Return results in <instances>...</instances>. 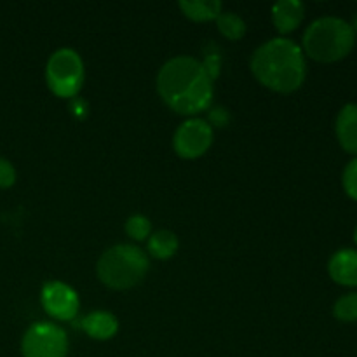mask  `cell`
Wrapping results in <instances>:
<instances>
[{"mask_svg": "<svg viewBox=\"0 0 357 357\" xmlns=\"http://www.w3.org/2000/svg\"><path fill=\"white\" fill-rule=\"evenodd\" d=\"M213 82L202 61L190 56H176L159 70L157 91L171 110L180 115H195L211 105Z\"/></svg>", "mask_w": 357, "mask_h": 357, "instance_id": "6da1fadb", "label": "cell"}, {"mask_svg": "<svg viewBox=\"0 0 357 357\" xmlns=\"http://www.w3.org/2000/svg\"><path fill=\"white\" fill-rule=\"evenodd\" d=\"M251 72L267 89L281 94L293 93L305 80L302 47L289 38H272L255 51Z\"/></svg>", "mask_w": 357, "mask_h": 357, "instance_id": "7a4b0ae2", "label": "cell"}, {"mask_svg": "<svg viewBox=\"0 0 357 357\" xmlns=\"http://www.w3.org/2000/svg\"><path fill=\"white\" fill-rule=\"evenodd\" d=\"M356 33L352 24L335 16L319 17L303 33V51L321 63L344 59L352 51Z\"/></svg>", "mask_w": 357, "mask_h": 357, "instance_id": "3957f363", "label": "cell"}, {"mask_svg": "<svg viewBox=\"0 0 357 357\" xmlns=\"http://www.w3.org/2000/svg\"><path fill=\"white\" fill-rule=\"evenodd\" d=\"M149 257L132 244H117L105 251L98 260V278L112 289H129L145 279Z\"/></svg>", "mask_w": 357, "mask_h": 357, "instance_id": "277c9868", "label": "cell"}, {"mask_svg": "<svg viewBox=\"0 0 357 357\" xmlns=\"http://www.w3.org/2000/svg\"><path fill=\"white\" fill-rule=\"evenodd\" d=\"M45 82L59 98H77L84 84L82 58L73 49H59L45 65Z\"/></svg>", "mask_w": 357, "mask_h": 357, "instance_id": "5b68a950", "label": "cell"}, {"mask_svg": "<svg viewBox=\"0 0 357 357\" xmlns=\"http://www.w3.org/2000/svg\"><path fill=\"white\" fill-rule=\"evenodd\" d=\"M23 357H66L68 338L52 323L31 324L21 340Z\"/></svg>", "mask_w": 357, "mask_h": 357, "instance_id": "8992f818", "label": "cell"}, {"mask_svg": "<svg viewBox=\"0 0 357 357\" xmlns=\"http://www.w3.org/2000/svg\"><path fill=\"white\" fill-rule=\"evenodd\" d=\"M213 143V128L204 119H188L176 129L173 149L181 159H199Z\"/></svg>", "mask_w": 357, "mask_h": 357, "instance_id": "52a82bcc", "label": "cell"}, {"mask_svg": "<svg viewBox=\"0 0 357 357\" xmlns=\"http://www.w3.org/2000/svg\"><path fill=\"white\" fill-rule=\"evenodd\" d=\"M42 307L45 312L58 321H72L79 314V296L61 281H49L42 288Z\"/></svg>", "mask_w": 357, "mask_h": 357, "instance_id": "ba28073f", "label": "cell"}, {"mask_svg": "<svg viewBox=\"0 0 357 357\" xmlns=\"http://www.w3.org/2000/svg\"><path fill=\"white\" fill-rule=\"evenodd\" d=\"M305 16V7L298 0H281L272 7V23L281 35L291 33Z\"/></svg>", "mask_w": 357, "mask_h": 357, "instance_id": "9c48e42d", "label": "cell"}, {"mask_svg": "<svg viewBox=\"0 0 357 357\" xmlns=\"http://www.w3.org/2000/svg\"><path fill=\"white\" fill-rule=\"evenodd\" d=\"M331 279L342 286H357V251L340 250L328 264Z\"/></svg>", "mask_w": 357, "mask_h": 357, "instance_id": "30bf717a", "label": "cell"}, {"mask_svg": "<svg viewBox=\"0 0 357 357\" xmlns=\"http://www.w3.org/2000/svg\"><path fill=\"white\" fill-rule=\"evenodd\" d=\"M80 328L86 331L87 337L94 338V340H110L117 333L119 321L114 314L96 310L80 319Z\"/></svg>", "mask_w": 357, "mask_h": 357, "instance_id": "8fae6325", "label": "cell"}, {"mask_svg": "<svg viewBox=\"0 0 357 357\" xmlns=\"http://www.w3.org/2000/svg\"><path fill=\"white\" fill-rule=\"evenodd\" d=\"M337 136L342 149L357 153V105H345L337 117Z\"/></svg>", "mask_w": 357, "mask_h": 357, "instance_id": "7c38bea8", "label": "cell"}, {"mask_svg": "<svg viewBox=\"0 0 357 357\" xmlns=\"http://www.w3.org/2000/svg\"><path fill=\"white\" fill-rule=\"evenodd\" d=\"M178 6H180L181 13L195 23L216 21V17L223 13V6L218 0H185Z\"/></svg>", "mask_w": 357, "mask_h": 357, "instance_id": "4fadbf2b", "label": "cell"}, {"mask_svg": "<svg viewBox=\"0 0 357 357\" xmlns=\"http://www.w3.org/2000/svg\"><path fill=\"white\" fill-rule=\"evenodd\" d=\"M178 251V237L171 230H159L149 239L150 257L157 260H167Z\"/></svg>", "mask_w": 357, "mask_h": 357, "instance_id": "5bb4252c", "label": "cell"}, {"mask_svg": "<svg viewBox=\"0 0 357 357\" xmlns=\"http://www.w3.org/2000/svg\"><path fill=\"white\" fill-rule=\"evenodd\" d=\"M216 28H218L220 33L223 35L229 40H241L246 33V23L243 21V17L237 16L234 13H222L216 17Z\"/></svg>", "mask_w": 357, "mask_h": 357, "instance_id": "9a60e30c", "label": "cell"}, {"mask_svg": "<svg viewBox=\"0 0 357 357\" xmlns=\"http://www.w3.org/2000/svg\"><path fill=\"white\" fill-rule=\"evenodd\" d=\"M333 316L344 323L357 321V291L340 296L333 307Z\"/></svg>", "mask_w": 357, "mask_h": 357, "instance_id": "2e32d148", "label": "cell"}, {"mask_svg": "<svg viewBox=\"0 0 357 357\" xmlns=\"http://www.w3.org/2000/svg\"><path fill=\"white\" fill-rule=\"evenodd\" d=\"M126 232H128V236L131 239L145 241L150 236V232H152V223H150V220L146 216L132 215L126 222Z\"/></svg>", "mask_w": 357, "mask_h": 357, "instance_id": "e0dca14e", "label": "cell"}, {"mask_svg": "<svg viewBox=\"0 0 357 357\" xmlns=\"http://www.w3.org/2000/svg\"><path fill=\"white\" fill-rule=\"evenodd\" d=\"M342 181H344V188L347 195H351L352 199L357 201V157L347 164Z\"/></svg>", "mask_w": 357, "mask_h": 357, "instance_id": "ac0fdd59", "label": "cell"}, {"mask_svg": "<svg viewBox=\"0 0 357 357\" xmlns=\"http://www.w3.org/2000/svg\"><path fill=\"white\" fill-rule=\"evenodd\" d=\"M16 181V169L7 159L0 157V188L13 187Z\"/></svg>", "mask_w": 357, "mask_h": 357, "instance_id": "d6986e66", "label": "cell"}, {"mask_svg": "<svg viewBox=\"0 0 357 357\" xmlns=\"http://www.w3.org/2000/svg\"><path fill=\"white\" fill-rule=\"evenodd\" d=\"M230 121V115L225 108H215L209 114V126H216V128H225Z\"/></svg>", "mask_w": 357, "mask_h": 357, "instance_id": "ffe728a7", "label": "cell"}, {"mask_svg": "<svg viewBox=\"0 0 357 357\" xmlns=\"http://www.w3.org/2000/svg\"><path fill=\"white\" fill-rule=\"evenodd\" d=\"M70 110L73 112V115H75L77 119H84L87 114L86 101L80 100V98H72V101H70Z\"/></svg>", "mask_w": 357, "mask_h": 357, "instance_id": "44dd1931", "label": "cell"}, {"mask_svg": "<svg viewBox=\"0 0 357 357\" xmlns=\"http://www.w3.org/2000/svg\"><path fill=\"white\" fill-rule=\"evenodd\" d=\"M352 30H354V33H357V14H356V20H354V26H352Z\"/></svg>", "mask_w": 357, "mask_h": 357, "instance_id": "7402d4cb", "label": "cell"}, {"mask_svg": "<svg viewBox=\"0 0 357 357\" xmlns=\"http://www.w3.org/2000/svg\"><path fill=\"white\" fill-rule=\"evenodd\" d=\"M354 241H356V244H357V227H356V232H354Z\"/></svg>", "mask_w": 357, "mask_h": 357, "instance_id": "603a6c76", "label": "cell"}]
</instances>
